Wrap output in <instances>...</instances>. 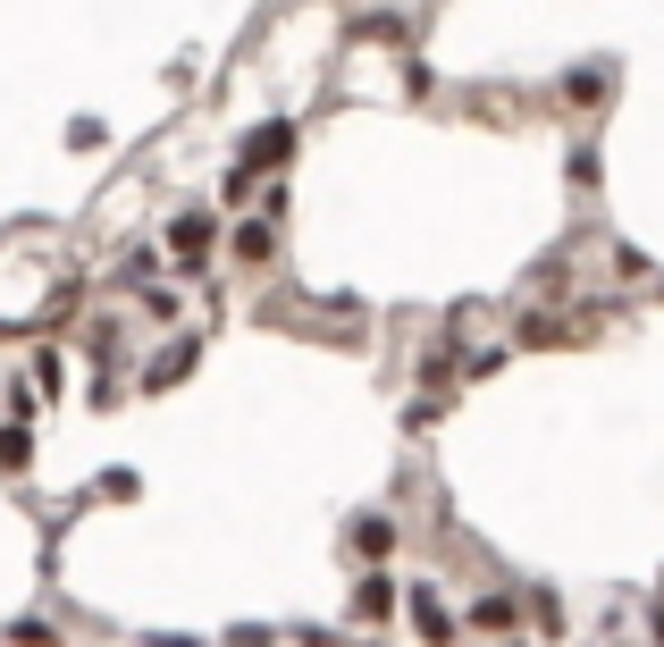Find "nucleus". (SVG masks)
Wrapping results in <instances>:
<instances>
[{
	"instance_id": "nucleus-3",
	"label": "nucleus",
	"mask_w": 664,
	"mask_h": 647,
	"mask_svg": "<svg viewBox=\"0 0 664 647\" xmlns=\"http://www.w3.org/2000/svg\"><path fill=\"white\" fill-rule=\"evenodd\" d=\"M413 614H420V630H429V639H437V647L455 639V630H446V606H437V597H429V589H420V597H413Z\"/></svg>"
},
{
	"instance_id": "nucleus-4",
	"label": "nucleus",
	"mask_w": 664,
	"mask_h": 647,
	"mask_svg": "<svg viewBox=\"0 0 664 647\" xmlns=\"http://www.w3.org/2000/svg\"><path fill=\"white\" fill-rule=\"evenodd\" d=\"M354 547L361 555H387V547H396V530H387V521H354Z\"/></svg>"
},
{
	"instance_id": "nucleus-5",
	"label": "nucleus",
	"mask_w": 664,
	"mask_h": 647,
	"mask_svg": "<svg viewBox=\"0 0 664 647\" xmlns=\"http://www.w3.org/2000/svg\"><path fill=\"white\" fill-rule=\"evenodd\" d=\"M354 606H361V614H370V623H379V614H387V606H396V589H387V580H361V597H354Z\"/></svg>"
},
{
	"instance_id": "nucleus-1",
	"label": "nucleus",
	"mask_w": 664,
	"mask_h": 647,
	"mask_svg": "<svg viewBox=\"0 0 664 647\" xmlns=\"http://www.w3.org/2000/svg\"><path fill=\"white\" fill-rule=\"evenodd\" d=\"M169 252H177V261H202V252H210V219H202V210H186V219H177V228H169Z\"/></svg>"
},
{
	"instance_id": "nucleus-2",
	"label": "nucleus",
	"mask_w": 664,
	"mask_h": 647,
	"mask_svg": "<svg viewBox=\"0 0 664 647\" xmlns=\"http://www.w3.org/2000/svg\"><path fill=\"white\" fill-rule=\"evenodd\" d=\"M269 252H278V245H269V228H261V219H245V228H236V261H252V269H261Z\"/></svg>"
}]
</instances>
